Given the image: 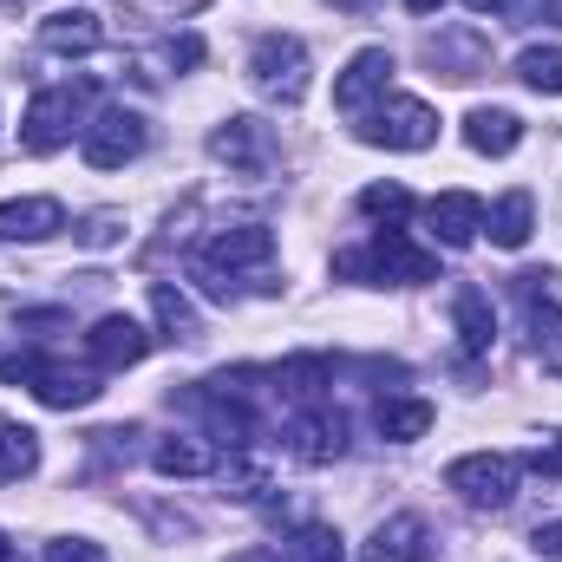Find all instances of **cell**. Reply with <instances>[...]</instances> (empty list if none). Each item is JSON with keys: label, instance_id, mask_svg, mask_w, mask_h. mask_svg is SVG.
I'll return each mask as SVG.
<instances>
[{"label": "cell", "instance_id": "obj_1", "mask_svg": "<svg viewBox=\"0 0 562 562\" xmlns=\"http://www.w3.org/2000/svg\"><path fill=\"white\" fill-rule=\"evenodd\" d=\"M334 269H340V276H373V281H400V288H413V281L438 276V256H431V249H419L406 229H380L367 249L340 256Z\"/></svg>", "mask_w": 562, "mask_h": 562}, {"label": "cell", "instance_id": "obj_2", "mask_svg": "<svg viewBox=\"0 0 562 562\" xmlns=\"http://www.w3.org/2000/svg\"><path fill=\"white\" fill-rule=\"evenodd\" d=\"M249 86L262 99H281V105H301L307 99V46L294 33H262L256 53H249Z\"/></svg>", "mask_w": 562, "mask_h": 562}, {"label": "cell", "instance_id": "obj_3", "mask_svg": "<svg viewBox=\"0 0 562 562\" xmlns=\"http://www.w3.org/2000/svg\"><path fill=\"white\" fill-rule=\"evenodd\" d=\"M0 373L13 386H33V400L53 406V413H72V406H92L99 400V386L86 373H66L59 360H40V353H13V360H0Z\"/></svg>", "mask_w": 562, "mask_h": 562}, {"label": "cell", "instance_id": "obj_4", "mask_svg": "<svg viewBox=\"0 0 562 562\" xmlns=\"http://www.w3.org/2000/svg\"><path fill=\"white\" fill-rule=\"evenodd\" d=\"M517 477H524V464L504 458V451H471V458H458V464L445 471V484H451L464 504H477V510H504V504L517 497Z\"/></svg>", "mask_w": 562, "mask_h": 562}, {"label": "cell", "instance_id": "obj_5", "mask_svg": "<svg viewBox=\"0 0 562 562\" xmlns=\"http://www.w3.org/2000/svg\"><path fill=\"white\" fill-rule=\"evenodd\" d=\"M360 138L380 144V150H425L438 138V112L425 99H380L360 125Z\"/></svg>", "mask_w": 562, "mask_h": 562}, {"label": "cell", "instance_id": "obj_6", "mask_svg": "<svg viewBox=\"0 0 562 562\" xmlns=\"http://www.w3.org/2000/svg\"><path fill=\"white\" fill-rule=\"evenodd\" d=\"M144 119L138 112H125V105H105L92 125H79V150H86V164L92 170H125L132 157L144 150Z\"/></svg>", "mask_w": 562, "mask_h": 562}, {"label": "cell", "instance_id": "obj_7", "mask_svg": "<svg viewBox=\"0 0 562 562\" xmlns=\"http://www.w3.org/2000/svg\"><path fill=\"white\" fill-rule=\"evenodd\" d=\"M72 125H79V105H72L66 86H53V92H40V99L26 105V119H20V150H26V157H53V150L72 144Z\"/></svg>", "mask_w": 562, "mask_h": 562}, {"label": "cell", "instance_id": "obj_8", "mask_svg": "<svg viewBox=\"0 0 562 562\" xmlns=\"http://www.w3.org/2000/svg\"><path fill=\"white\" fill-rule=\"evenodd\" d=\"M144 353H150V334H144V321H132V314H105V321H92V334H86V360L105 367V373L138 367Z\"/></svg>", "mask_w": 562, "mask_h": 562}, {"label": "cell", "instance_id": "obj_9", "mask_svg": "<svg viewBox=\"0 0 562 562\" xmlns=\"http://www.w3.org/2000/svg\"><path fill=\"white\" fill-rule=\"evenodd\" d=\"M269 256H276V229H262V223H236V229L210 236V249H203L196 262H210L223 281H236V269H262Z\"/></svg>", "mask_w": 562, "mask_h": 562}, {"label": "cell", "instance_id": "obj_10", "mask_svg": "<svg viewBox=\"0 0 562 562\" xmlns=\"http://www.w3.org/2000/svg\"><path fill=\"white\" fill-rule=\"evenodd\" d=\"M210 157L216 164H229V170H243V177H262L269 170V125L262 119H223L216 132H210Z\"/></svg>", "mask_w": 562, "mask_h": 562}, {"label": "cell", "instance_id": "obj_11", "mask_svg": "<svg viewBox=\"0 0 562 562\" xmlns=\"http://www.w3.org/2000/svg\"><path fill=\"white\" fill-rule=\"evenodd\" d=\"M386 79H393V53L386 46H360L347 59V72L334 79V105L340 112H367V99H386Z\"/></svg>", "mask_w": 562, "mask_h": 562}, {"label": "cell", "instance_id": "obj_12", "mask_svg": "<svg viewBox=\"0 0 562 562\" xmlns=\"http://www.w3.org/2000/svg\"><path fill=\"white\" fill-rule=\"evenodd\" d=\"M425 223H431V236H438L445 249H464V243H477V229H484V203H477L471 190H445V196L425 203Z\"/></svg>", "mask_w": 562, "mask_h": 562}, {"label": "cell", "instance_id": "obj_13", "mask_svg": "<svg viewBox=\"0 0 562 562\" xmlns=\"http://www.w3.org/2000/svg\"><path fill=\"white\" fill-rule=\"evenodd\" d=\"M99 40H105V26H99V13H86V7H59V13L40 20V46H46V53H66V59L99 53Z\"/></svg>", "mask_w": 562, "mask_h": 562}, {"label": "cell", "instance_id": "obj_14", "mask_svg": "<svg viewBox=\"0 0 562 562\" xmlns=\"http://www.w3.org/2000/svg\"><path fill=\"white\" fill-rule=\"evenodd\" d=\"M66 229V210L53 196H7L0 203V236L7 243H46Z\"/></svg>", "mask_w": 562, "mask_h": 562}, {"label": "cell", "instance_id": "obj_15", "mask_svg": "<svg viewBox=\"0 0 562 562\" xmlns=\"http://www.w3.org/2000/svg\"><path fill=\"white\" fill-rule=\"evenodd\" d=\"M451 327H458V353H464V360L491 353V340H497L491 294H484V288H458V294H451Z\"/></svg>", "mask_w": 562, "mask_h": 562}, {"label": "cell", "instance_id": "obj_16", "mask_svg": "<svg viewBox=\"0 0 562 562\" xmlns=\"http://www.w3.org/2000/svg\"><path fill=\"white\" fill-rule=\"evenodd\" d=\"M288 451L301 458V464H334L340 451H347V419L340 413H307V419H294V431H288Z\"/></svg>", "mask_w": 562, "mask_h": 562}, {"label": "cell", "instance_id": "obj_17", "mask_svg": "<svg viewBox=\"0 0 562 562\" xmlns=\"http://www.w3.org/2000/svg\"><path fill=\"white\" fill-rule=\"evenodd\" d=\"M425 557H431V530H425V517H413V510L386 517L373 530V543H367V562H425Z\"/></svg>", "mask_w": 562, "mask_h": 562}, {"label": "cell", "instance_id": "obj_18", "mask_svg": "<svg viewBox=\"0 0 562 562\" xmlns=\"http://www.w3.org/2000/svg\"><path fill=\"white\" fill-rule=\"evenodd\" d=\"M464 144H471L477 157H510V150L524 144V119L504 112V105H477V112L464 119Z\"/></svg>", "mask_w": 562, "mask_h": 562}, {"label": "cell", "instance_id": "obj_19", "mask_svg": "<svg viewBox=\"0 0 562 562\" xmlns=\"http://www.w3.org/2000/svg\"><path fill=\"white\" fill-rule=\"evenodd\" d=\"M484 229H491V243H497V249H524V243H530V229H537V196H530V190L497 196V210H484Z\"/></svg>", "mask_w": 562, "mask_h": 562}, {"label": "cell", "instance_id": "obj_20", "mask_svg": "<svg viewBox=\"0 0 562 562\" xmlns=\"http://www.w3.org/2000/svg\"><path fill=\"white\" fill-rule=\"evenodd\" d=\"M517 301H524V321H530V334H537V347H543V340L562 327V288H557V276H517Z\"/></svg>", "mask_w": 562, "mask_h": 562}, {"label": "cell", "instance_id": "obj_21", "mask_svg": "<svg viewBox=\"0 0 562 562\" xmlns=\"http://www.w3.org/2000/svg\"><path fill=\"white\" fill-rule=\"evenodd\" d=\"M150 464H157L164 477H210V471H216V451H210L203 438H157Z\"/></svg>", "mask_w": 562, "mask_h": 562}, {"label": "cell", "instance_id": "obj_22", "mask_svg": "<svg viewBox=\"0 0 562 562\" xmlns=\"http://www.w3.org/2000/svg\"><path fill=\"white\" fill-rule=\"evenodd\" d=\"M340 530L334 524H301V530H288L276 543V562H340Z\"/></svg>", "mask_w": 562, "mask_h": 562}, {"label": "cell", "instance_id": "obj_23", "mask_svg": "<svg viewBox=\"0 0 562 562\" xmlns=\"http://www.w3.org/2000/svg\"><path fill=\"white\" fill-rule=\"evenodd\" d=\"M431 400H380V413H373V425H380V438H393V445H413V438H425L431 431Z\"/></svg>", "mask_w": 562, "mask_h": 562}, {"label": "cell", "instance_id": "obj_24", "mask_svg": "<svg viewBox=\"0 0 562 562\" xmlns=\"http://www.w3.org/2000/svg\"><path fill=\"white\" fill-rule=\"evenodd\" d=\"M40 471V431L26 425H0V484H20Z\"/></svg>", "mask_w": 562, "mask_h": 562}, {"label": "cell", "instance_id": "obj_25", "mask_svg": "<svg viewBox=\"0 0 562 562\" xmlns=\"http://www.w3.org/2000/svg\"><path fill=\"white\" fill-rule=\"evenodd\" d=\"M517 79L543 99H562V46H524L517 53Z\"/></svg>", "mask_w": 562, "mask_h": 562}, {"label": "cell", "instance_id": "obj_26", "mask_svg": "<svg viewBox=\"0 0 562 562\" xmlns=\"http://www.w3.org/2000/svg\"><path fill=\"white\" fill-rule=\"evenodd\" d=\"M150 314L164 321V334H177V340H196L203 327H196V307L170 288V281H150Z\"/></svg>", "mask_w": 562, "mask_h": 562}, {"label": "cell", "instance_id": "obj_27", "mask_svg": "<svg viewBox=\"0 0 562 562\" xmlns=\"http://www.w3.org/2000/svg\"><path fill=\"white\" fill-rule=\"evenodd\" d=\"M360 210L400 223V216H413V190H406V183H367V190H360Z\"/></svg>", "mask_w": 562, "mask_h": 562}, {"label": "cell", "instance_id": "obj_28", "mask_svg": "<svg viewBox=\"0 0 562 562\" xmlns=\"http://www.w3.org/2000/svg\"><path fill=\"white\" fill-rule=\"evenodd\" d=\"M327 380H334V367H327L321 353H301V360H281V386H288V393H307V400H314V393H321Z\"/></svg>", "mask_w": 562, "mask_h": 562}, {"label": "cell", "instance_id": "obj_29", "mask_svg": "<svg viewBox=\"0 0 562 562\" xmlns=\"http://www.w3.org/2000/svg\"><path fill=\"white\" fill-rule=\"evenodd\" d=\"M223 477H229V497H243V504H256V497L269 491V471H262V464L249 458V445H243V451H236V458L223 464Z\"/></svg>", "mask_w": 562, "mask_h": 562}, {"label": "cell", "instance_id": "obj_30", "mask_svg": "<svg viewBox=\"0 0 562 562\" xmlns=\"http://www.w3.org/2000/svg\"><path fill=\"white\" fill-rule=\"evenodd\" d=\"M46 562H105V550L86 543V537H53L46 543Z\"/></svg>", "mask_w": 562, "mask_h": 562}, {"label": "cell", "instance_id": "obj_31", "mask_svg": "<svg viewBox=\"0 0 562 562\" xmlns=\"http://www.w3.org/2000/svg\"><path fill=\"white\" fill-rule=\"evenodd\" d=\"M530 471H537V477H562V431H550V438L530 451Z\"/></svg>", "mask_w": 562, "mask_h": 562}, {"label": "cell", "instance_id": "obj_32", "mask_svg": "<svg viewBox=\"0 0 562 562\" xmlns=\"http://www.w3.org/2000/svg\"><path fill=\"white\" fill-rule=\"evenodd\" d=\"M530 550H537L543 562H562V517H557V524H543V530L530 537Z\"/></svg>", "mask_w": 562, "mask_h": 562}, {"label": "cell", "instance_id": "obj_33", "mask_svg": "<svg viewBox=\"0 0 562 562\" xmlns=\"http://www.w3.org/2000/svg\"><path fill=\"white\" fill-rule=\"evenodd\" d=\"M112 236H119V216H92V223H86V243H92V249H105Z\"/></svg>", "mask_w": 562, "mask_h": 562}, {"label": "cell", "instance_id": "obj_34", "mask_svg": "<svg viewBox=\"0 0 562 562\" xmlns=\"http://www.w3.org/2000/svg\"><path fill=\"white\" fill-rule=\"evenodd\" d=\"M196 59H203V40H177L170 46V66H196Z\"/></svg>", "mask_w": 562, "mask_h": 562}, {"label": "cell", "instance_id": "obj_35", "mask_svg": "<svg viewBox=\"0 0 562 562\" xmlns=\"http://www.w3.org/2000/svg\"><path fill=\"white\" fill-rule=\"evenodd\" d=\"M543 373H557V380H562V327L543 340Z\"/></svg>", "mask_w": 562, "mask_h": 562}, {"label": "cell", "instance_id": "obj_36", "mask_svg": "<svg viewBox=\"0 0 562 562\" xmlns=\"http://www.w3.org/2000/svg\"><path fill=\"white\" fill-rule=\"evenodd\" d=\"M464 7H471V13H504L510 0H464Z\"/></svg>", "mask_w": 562, "mask_h": 562}, {"label": "cell", "instance_id": "obj_37", "mask_svg": "<svg viewBox=\"0 0 562 562\" xmlns=\"http://www.w3.org/2000/svg\"><path fill=\"white\" fill-rule=\"evenodd\" d=\"M543 20H550V26H562V0H543Z\"/></svg>", "mask_w": 562, "mask_h": 562}, {"label": "cell", "instance_id": "obj_38", "mask_svg": "<svg viewBox=\"0 0 562 562\" xmlns=\"http://www.w3.org/2000/svg\"><path fill=\"white\" fill-rule=\"evenodd\" d=\"M334 7H347V13H367V7H380V0H334Z\"/></svg>", "mask_w": 562, "mask_h": 562}, {"label": "cell", "instance_id": "obj_39", "mask_svg": "<svg viewBox=\"0 0 562 562\" xmlns=\"http://www.w3.org/2000/svg\"><path fill=\"white\" fill-rule=\"evenodd\" d=\"M406 7H413V13H438V7H445V0H406Z\"/></svg>", "mask_w": 562, "mask_h": 562}, {"label": "cell", "instance_id": "obj_40", "mask_svg": "<svg viewBox=\"0 0 562 562\" xmlns=\"http://www.w3.org/2000/svg\"><path fill=\"white\" fill-rule=\"evenodd\" d=\"M0 562H26V557H20V550H0Z\"/></svg>", "mask_w": 562, "mask_h": 562}, {"label": "cell", "instance_id": "obj_41", "mask_svg": "<svg viewBox=\"0 0 562 562\" xmlns=\"http://www.w3.org/2000/svg\"><path fill=\"white\" fill-rule=\"evenodd\" d=\"M0 7H13V13H20V7H26V0H0Z\"/></svg>", "mask_w": 562, "mask_h": 562}, {"label": "cell", "instance_id": "obj_42", "mask_svg": "<svg viewBox=\"0 0 562 562\" xmlns=\"http://www.w3.org/2000/svg\"><path fill=\"white\" fill-rule=\"evenodd\" d=\"M0 550H13V543H7V537H0Z\"/></svg>", "mask_w": 562, "mask_h": 562}]
</instances>
